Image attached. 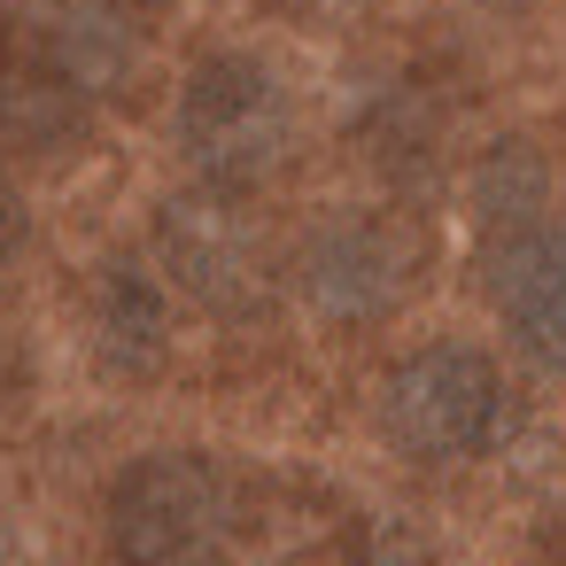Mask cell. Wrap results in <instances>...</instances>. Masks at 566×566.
<instances>
[{"label": "cell", "mask_w": 566, "mask_h": 566, "mask_svg": "<svg viewBox=\"0 0 566 566\" xmlns=\"http://www.w3.org/2000/svg\"><path fill=\"white\" fill-rule=\"evenodd\" d=\"M233 489L202 450H148L109 489V551L125 566H218Z\"/></svg>", "instance_id": "obj_1"}, {"label": "cell", "mask_w": 566, "mask_h": 566, "mask_svg": "<svg viewBox=\"0 0 566 566\" xmlns=\"http://www.w3.org/2000/svg\"><path fill=\"white\" fill-rule=\"evenodd\" d=\"M179 156L202 187H256L287 156V94L256 55H210L179 86Z\"/></svg>", "instance_id": "obj_2"}, {"label": "cell", "mask_w": 566, "mask_h": 566, "mask_svg": "<svg viewBox=\"0 0 566 566\" xmlns=\"http://www.w3.org/2000/svg\"><path fill=\"white\" fill-rule=\"evenodd\" d=\"M380 427L419 465H465L504 434V380L465 342L411 349L380 388Z\"/></svg>", "instance_id": "obj_3"}, {"label": "cell", "mask_w": 566, "mask_h": 566, "mask_svg": "<svg viewBox=\"0 0 566 566\" xmlns=\"http://www.w3.org/2000/svg\"><path fill=\"white\" fill-rule=\"evenodd\" d=\"M295 280L326 318H373L411 287V233L388 218H334L303 241Z\"/></svg>", "instance_id": "obj_4"}, {"label": "cell", "mask_w": 566, "mask_h": 566, "mask_svg": "<svg viewBox=\"0 0 566 566\" xmlns=\"http://www.w3.org/2000/svg\"><path fill=\"white\" fill-rule=\"evenodd\" d=\"M156 256L195 303H233L256 280V226L241 218V202L226 187L171 195L156 218Z\"/></svg>", "instance_id": "obj_5"}, {"label": "cell", "mask_w": 566, "mask_h": 566, "mask_svg": "<svg viewBox=\"0 0 566 566\" xmlns=\"http://www.w3.org/2000/svg\"><path fill=\"white\" fill-rule=\"evenodd\" d=\"M496 303L512 318V342L566 373V226H535L512 249H496Z\"/></svg>", "instance_id": "obj_6"}, {"label": "cell", "mask_w": 566, "mask_h": 566, "mask_svg": "<svg viewBox=\"0 0 566 566\" xmlns=\"http://www.w3.org/2000/svg\"><path fill=\"white\" fill-rule=\"evenodd\" d=\"M94 349L125 380H140V373L164 365L171 318H164V295H156V280L140 264H109L102 272V287H94Z\"/></svg>", "instance_id": "obj_7"}, {"label": "cell", "mask_w": 566, "mask_h": 566, "mask_svg": "<svg viewBox=\"0 0 566 566\" xmlns=\"http://www.w3.org/2000/svg\"><path fill=\"white\" fill-rule=\"evenodd\" d=\"M473 218H481V233H489L496 249H512L520 233H535V226H543V164H535L527 148L489 156L481 179H473Z\"/></svg>", "instance_id": "obj_8"}, {"label": "cell", "mask_w": 566, "mask_h": 566, "mask_svg": "<svg viewBox=\"0 0 566 566\" xmlns=\"http://www.w3.org/2000/svg\"><path fill=\"white\" fill-rule=\"evenodd\" d=\"M24 233H32V218H24V195H17V179H9V171H0V272L17 264Z\"/></svg>", "instance_id": "obj_9"}, {"label": "cell", "mask_w": 566, "mask_h": 566, "mask_svg": "<svg viewBox=\"0 0 566 566\" xmlns=\"http://www.w3.org/2000/svg\"><path fill=\"white\" fill-rule=\"evenodd\" d=\"M9 71H17V24L0 9V109H9Z\"/></svg>", "instance_id": "obj_10"}]
</instances>
